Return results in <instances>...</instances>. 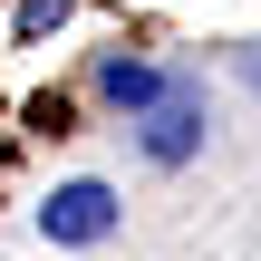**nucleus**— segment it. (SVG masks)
I'll list each match as a JSON object with an SVG mask.
<instances>
[{"instance_id": "nucleus-1", "label": "nucleus", "mask_w": 261, "mask_h": 261, "mask_svg": "<svg viewBox=\"0 0 261 261\" xmlns=\"http://www.w3.org/2000/svg\"><path fill=\"white\" fill-rule=\"evenodd\" d=\"M39 232H48V242H68V252H87V242H107V232H116V194L77 174V184H58V194L39 203Z\"/></svg>"}, {"instance_id": "nucleus-2", "label": "nucleus", "mask_w": 261, "mask_h": 261, "mask_svg": "<svg viewBox=\"0 0 261 261\" xmlns=\"http://www.w3.org/2000/svg\"><path fill=\"white\" fill-rule=\"evenodd\" d=\"M194 145H203V97H194V87L174 77V87H165V97L145 107V155H155V165H184Z\"/></svg>"}, {"instance_id": "nucleus-3", "label": "nucleus", "mask_w": 261, "mask_h": 261, "mask_svg": "<svg viewBox=\"0 0 261 261\" xmlns=\"http://www.w3.org/2000/svg\"><path fill=\"white\" fill-rule=\"evenodd\" d=\"M97 87H107V97H116V107H155V97H165V87H174V77H155V68H145V58H107V68H97Z\"/></svg>"}, {"instance_id": "nucleus-4", "label": "nucleus", "mask_w": 261, "mask_h": 261, "mask_svg": "<svg viewBox=\"0 0 261 261\" xmlns=\"http://www.w3.org/2000/svg\"><path fill=\"white\" fill-rule=\"evenodd\" d=\"M58 19H68V0H19V39H48Z\"/></svg>"}, {"instance_id": "nucleus-5", "label": "nucleus", "mask_w": 261, "mask_h": 261, "mask_svg": "<svg viewBox=\"0 0 261 261\" xmlns=\"http://www.w3.org/2000/svg\"><path fill=\"white\" fill-rule=\"evenodd\" d=\"M242 77H252V87H261V48H242Z\"/></svg>"}]
</instances>
